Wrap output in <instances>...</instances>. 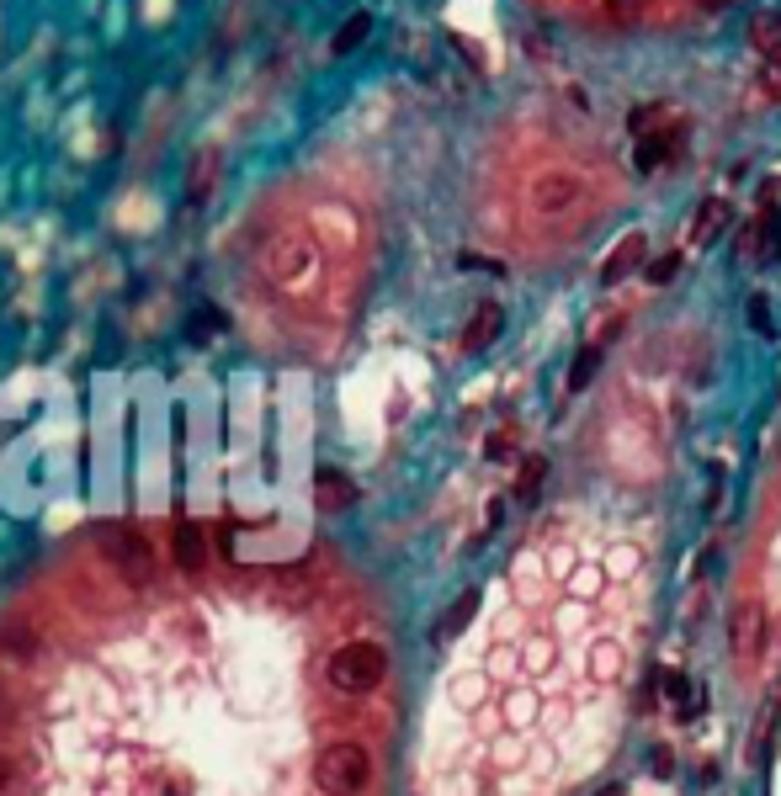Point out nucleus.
<instances>
[{"label": "nucleus", "instance_id": "obj_1", "mask_svg": "<svg viewBox=\"0 0 781 796\" xmlns=\"http://www.w3.org/2000/svg\"><path fill=\"white\" fill-rule=\"evenodd\" d=\"M368 781H372V755H368V744H357V738L325 744L314 755V786L325 796H362Z\"/></svg>", "mask_w": 781, "mask_h": 796}, {"label": "nucleus", "instance_id": "obj_2", "mask_svg": "<svg viewBox=\"0 0 781 796\" xmlns=\"http://www.w3.org/2000/svg\"><path fill=\"white\" fill-rule=\"evenodd\" d=\"M325 679H329V690H340V696H368V690H377L388 679L383 642H346V648H335L325 664Z\"/></svg>", "mask_w": 781, "mask_h": 796}, {"label": "nucleus", "instance_id": "obj_3", "mask_svg": "<svg viewBox=\"0 0 781 796\" xmlns=\"http://www.w3.org/2000/svg\"><path fill=\"white\" fill-rule=\"evenodd\" d=\"M101 553H107V563L123 574L133 590H149L155 584V553H149V542L133 526H107L101 531Z\"/></svg>", "mask_w": 781, "mask_h": 796}, {"label": "nucleus", "instance_id": "obj_4", "mask_svg": "<svg viewBox=\"0 0 781 796\" xmlns=\"http://www.w3.org/2000/svg\"><path fill=\"white\" fill-rule=\"evenodd\" d=\"M734 250H740L744 266H777L781 261V218L771 213V197H766V207L740 229Z\"/></svg>", "mask_w": 781, "mask_h": 796}, {"label": "nucleus", "instance_id": "obj_5", "mask_svg": "<svg viewBox=\"0 0 781 796\" xmlns=\"http://www.w3.org/2000/svg\"><path fill=\"white\" fill-rule=\"evenodd\" d=\"M579 192H585L579 176H569V170H542L537 186H532V207L542 218H564V213L579 202Z\"/></svg>", "mask_w": 781, "mask_h": 796}, {"label": "nucleus", "instance_id": "obj_6", "mask_svg": "<svg viewBox=\"0 0 781 796\" xmlns=\"http://www.w3.org/2000/svg\"><path fill=\"white\" fill-rule=\"evenodd\" d=\"M734 653H740L744 664H760V653H766V605L760 600H744L740 611H734Z\"/></svg>", "mask_w": 781, "mask_h": 796}, {"label": "nucleus", "instance_id": "obj_7", "mask_svg": "<svg viewBox=\"0 0 781 796\" xmlns=\"http://www.w3.org/2000/svg\"><path fill=\"white\" fill-rule=\"evenodd\" d=\"M314 505H320L325 516L351 510V505H357V483L346 473H335V468H320V478H314Z\"/></svg>", "mask_w": 781, "mask_h": 796}, {"label": "nucleus", "instance_id": "obj_8", "mask_svg": "<svg viewBox=\"0 0 781 796\" xmlns=\"http://www.w3.org/2000/svg\"><path fill=\"white\" fill-rule=\"evenodd\" d=\"M176 563H181V574H203L207 568V526L203 520H181L176 526Z\"/></svg>", "mask_w": 781, "mask_h": 796}, {"label": "nucleus", "instance_id": "obj_9", "mask_svg": "<svg viewBox=\"0 0 781 796\" xmlns=\"http://www.w3.org/2000/svg\"><path fill=\"white\" fill-rule=\"evenodd\" d=\"M43 653V632L33 622H11V627H0V659L5 664H33Z\"/></svg>", "mask_w": 781, "mask_h": 796}, {"label": "nucleus", "instance_id": "obj_10", "mask_svg": "<svg viewBox=\"0 0 781 796\" xmlns=\"http://www.w3.org/2000/svg\"><path fill=\"white\" fill-rule=\"evenodd\" d=\"M500 329H505L500 303H479V314L468 318V329H462V351H468V357H473V351H490L494 340H500Z\"/></svg>", "mask_w": 781, "mask_h": 796}, {"label": "nucleus", "instance_id": "obj_11", "mask_svg": "<svg viewBox=\"0 0 781 796\" xmlns=\"http://www.w3.org/2000/svg\"><path fill=\"white\" fill-rule=\"evenodd\" d=\"M644 255H649V239L644 234H627L617 244V250H612V255H606V261H601V281H606V287H612V281H622V277H633V272H638V261H644Z\"/></svg>", "mask_w": 781, "mask_h": 796}, {"label": "nucleus", "instance_id": "obj_12", "mask_svg": "<svg viewBox=\"0 0 781 796\" xmlns=\"http://www.w3.org/2000/svg\"><path fill=\"white\" fill-rule=\"evenodd\" d=\"M681 138H686V128H681V122H675V128H664V133H649V138H638V170H644V176H649V170H659V165H664V159L675 155V149H681Z\"/></svg>", "mask_w": 781, "mask_h": 796}, {"label": "nucleus", "instance_id": "obj_13", "mask_svg": "<svg viewBox=\"0 0 781 796\" xmlns=\"http://www.w3.org/2000/svg\"><path fill=\"white\" fill-rule=\"evenodd\" d=\"M777 716H781V701H766V707H760V716H755V733H749V764H755V770H766V764H771Z\"/></svg>", "mask_w": 781, "mask_h": 796}, {"label": "nucleus", "instance_id": "obj_14", "mask_svg": "<svg viewBox=\"0 0 781 796\" xmlns=\"http://www.w3.org/2000/svg\"><path fill=\"white\" fill-rule=\"evenodd\" d=\"M729 218H734V207H729V202H723V197H707V202H701V213H697V234H692V244H697V250H707L712 239L729 229Z\"/></svg>", "mask_w": 781, "mask_h": 796}, {"label": "nucleus", "instance_id": "obj_15", "mask_svg": "<svg viewBox=\"0 0 781 796\" xmlns=\"http://www.w3.org/2000/svg\"><path fill=\"white\" fill-rule=\"evenodd\" d=\"M473 616H479V590H462V595L453 600V611L442 616V627H436L431 637H436V642H453V637L462 632V627H468Z\"/></svg>", "mask_w": 781, "mask_h": 796}, {"label": "nucleus", "instance_id": "obj_16", "mask_svg": "<svg viewBox=\"0 0 781 796\" xmlns=\"http://www.w3.org/2000/svg\"><path fill=\"white\" fill-rule=\"evenodd\" d=\"M585 664H590V679H596V685H612V679H622V664H627V659H622L617 642H596Z\"/></svg>", "mask_w": 781, "mask_h": 796}, {"label": "nucleus", "instance_id": "obj_17", "mask_svg": "<svg viewBox=\"0 0 781 796\" xmlns=\"http://www.w3.org/2000/svg\"><path fill=\"white\" fill-rule=\"evenodd\" d=\"M749 43H755L766 59H777V48H781V11H760V16L749 22Z\"/></svg>", "mask_w": 781, "mask_h": 796}, {"label": "nucleus", "instance_id": "obj_18", "mask_svg": "<svg viewBox=\"0 0 781 796\" xmlns=\"http://www.w3.org/2000/svg\"><path fill=\"white\" fill-rule=\"evenodd\" d=\"M537 712H542V707H537L532 690H510V696H505V727H532Z\"/></svg>", "mask_w": 781, "mask_h": 796}, {"label": "nucleus", "instance_id": "obj_19", "mask_svg": "<svg viewBox=\"0 0 781 796\" xmlns=\"http://www.w3.org/2000/svg\"><path fill=\"white\" fill-rule=\"evenodd\" d=\"M596 366H601V351H596V346H585V351L575 357V366H569V394H585V388H590Z\"/></svg>", "mask_w": 781, "mask_h": 796}, {"label": "nucleus", "instance_id": "obj_20", "mask_svg": "<svg viewBox=\"0 0 781 796\" xmlns=\"http://www.w3.org/2000/svg\"><path fill=\"white\" fill-rule=\"evenodd\" d=\"M368 33H372V16H368V11H357V16H351V22L335 33V43H329V48H335V53H351V48L368 38Z\"/></svg>", "mask_w": 781, "mask_h": 796}, {"label": "nucleus", "instance_id": "obj_21", "mask_svg": "<svg viewBox=\"0 0 781 796\" xmlns=\"http://www.w3.org/2000/svg\"><path fill=\"white\" fill-rule=\"evenodd\" d=\"M601 574H612V579H633V574H638V547H627V542L612 547L606 563H601Z\"/></svg>", "mask_w": 781, "mask_h": 796}, {"label": "nucleus", "instance_id": "obj_22", "mask_svg": "<svg viewBox=\"0 0 781 796\" xmlns=\"http://www.w3.org/2000/svg\"><path fill=\"white\" fill-rule=\"evenodd\" d=\"M749 324H755L760 340H777V318H771V298H766V292L749 298Z\"/></svg>", "mask_w": 781, "mask_h": 796}, {"label": "nucleus", "instance_id": "obj_23", "mask_svg": "<svg viewBox=\"0 0 781 796\" xmlns=\"http://www.w3.org/2000/svg\"><path fill=\"white\" fill-rule=\"evenodd\" d=\"M542 478H548V462H542V457H527V462H521V473H516V494H521V499H532L537 489H542Z\"/></svg>", "mask_w": 781, "mask_h": 796}, {"label": "nucleus", "instance_id": "obj_24", "mask_svg": "<svg viewBox=\"0 0 781 796\" xmlns=\"http://www.w3.org/2000/svg\"><path fill=\"white\" fill-rule=\"evenodd\" d=\"M272 584H277V595H283V600H303V595H309V574H303V568H283Z\"/></svg>", "mask_w": 781, "mask_h": 796}, {"label": "nucleus", "instance_id": "obj_25", "mask_svg": "<svg viewBox=\"0 0 781 796\" xmlns=\"http://www.w3.org/2000/svg\"><path fill=\"white\" fill-rule=\"evenodd\" d=\"M681 261H686L681 250H670V255H659L654 266H649V281H654V287H664V281H675V272H681Z\"/></svg>", "mask_w": 781, "mask_h": 796}, {"label": "nucleus", "instance_id": "obj_26", "mask_svg": "<svg viewBox=\"0 0 781 796\" xmlns=\"http://www.w3.org/2000/svg\"><path fill=\"white\" fill-rule=\"evenodd\" d=\"M644 5H649V0H606V16L627 27V22H638V16H644Z\"/></svg>", "mask_w": 781, "mask_h": 796}, {"label": "nucleus", "instance_id": "obj_27", "mask_svg": "<svg viewBox=\"0 0 781 796\" xmlns=\"http://www.w3.org/2000/svg\"><path fill=\"white\" fill-rule=\"evenodd\" d=\"M760 91H766L771 101H781V59H766V64H760Z\"/></svg>", "mask_w": 781, "mask_h": 796}, {"label": "nucleus", "instance_id": "obj_28", "mask_svg": "<svg viewBox=\"0 0 781 796\" xmlns=\"http://www.w3.org/2000/svg\"><path fill=\"white\" fill-rule=\"evenodd\" d=\"M664 690H670L675 701H686V696H692V685H686V675H675V670H664Z\"/></svg>", "mask_w": 781, "mask_h": 796}, {"label": "nucleus", "instance_id": "obj_29", "mask_svg": "<svg viewBox=\"0 0 781 796\" xmlns=\"http://www.w3.org/2000/svg\"><path fill=\"white\" fill-rule=\"evenodd\" d=\"M11 786H16V764H11V755L0 749V796H11Z\"/></svg>", "mask_w": 781, "mask_h": 796}, {"label": "nucleus", "instance_id": "obj_30", "mask_svg": "<svg viewBox=\"0 0 781 796\" xmlns=\"http://www.w3.org/2000/svg\"><path fill=\"white\" fill-rule=\"evenodd\" d=\"M16 722V701H11V690L0 685V727H11Z\"/></svg>", "mask_w": 781, "mask_h": 796}, {"label": "nucleus", "instance_id": "obj_31", "mask_svg": "<svg viewBox=\"0 0 781 796\" xmlns=\"http://www.w3.org/2000/svg\"><path fill=\"white\" fill-rule=\"evenodd\" d=\"M697 5H723V0H697Z\"/></svg>", "mask_w": 781, "mask_h": 796}, {"label": "nucleus", "instance_id": "obj_32", "mask_svg": "<svg viewBox=\"0 0 781 796\" xmlns=\"http://www.w3.org/2000/svg\"><path fill=\"white\" fill-rule=\"evenodd\" d=\"M777 457H781V446H777Z\"/></svg>", "mask_w": 781, "mask_h": 796}]
</instances>
